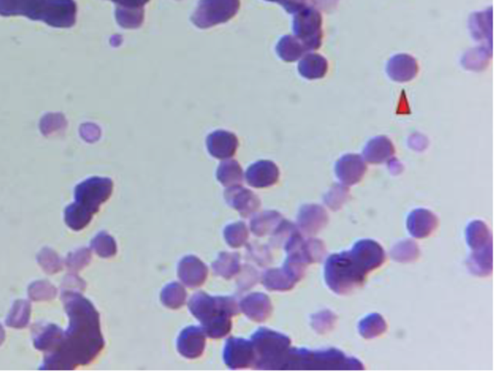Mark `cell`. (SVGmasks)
I'll return each mask as SVG.
<instances>
[{
    "label": "cell",
    "instance_id": "1",
    "mask_svg": "<svg viewBox=\"0 0 503 380\" xmlns=\"http://www.w3.org/2000/svg\"><path fill=\"white\" fill-rule=\"evenodd\" d=\"M69 326L59 345L45 353L40 370H72L91 364L105 348L100 314L81 293L62 292Z\"/></svg>",
    "mask_w": 503,
    "mask_h": 380
},
{
    "label": "cell",
    "instance_id": "2",
    "mask_svg": "<svg viewBox=\"0 0 503 380\" xmlns=\"http://www.w3.org/2000/svg\"><path fill=\"white\" fill-rule=\"evenodd\" d=\"M385 260V251L377 242L360 240L350 251L329 256L324 271L325 282L336 294H349Z\"/></svg>",
    "mask_w": 503,
    "mask_h": 380
},
{
    "label": "cell",
    "instance_id": "3",
    "mask_svg": "<svg viewBox=\"0 0 503 380\" xmlns=\"http://www.w3.org/2000/svg\"><path fill=\"white\" fill-rule=\"evenodd\" d=\"M76 13L74 0H0V15H23L57 28L73 26Z\"/></svg>",
    "mask_w": 503,
    "mask_h": 380
},
{
    "label": "cell",
    "instance_id": "4",
    "mask_svg": "<svg viewBox=\"0 0 503 380\" xmlns=\"http://www.w3.org/2000/svg\"><path fill=\"white\" fill-rule=\"evenodd\" d=\"M113 191V182L110 178L92 177L80 183L75 188V202L65 209V224L73 231L86 228Z\"/></svg>",
    "mask_w": 503,
    "mask_h": 380
},
{
    "label": "cell",
    "instance_id": "5",
    "mask_svg": "<svg viewBox=\"0 0 503 380\" xmlns=\"http://www.w3.org/2000/svg\"><path fill=\"white\" fill-rule=\"evenodd\" d=\"M364 370L359 360L337 349L311 351L292 348L283 370Z\"/></svg>",
    "mask_w": 503,
    "mask_h": 380
},
{
    "label": "cell",
    "instance_id": "6",
    "mask_svg": "<svg viewBox=\"0 0 503 380\" xmlns=\"http://www.w3.org/2000/svg\"><path fill=\"white\" fill-rule=\"evenodd\" d=\"M255 350L253 369L283 370L291 349V339L272 329L258 328L251 336Z\"/></svg>",
    "mask_w": 503,
    "mask_h": 380
},
{
    "label": "cell",
    "instance_id": "7",
    "mask_svg": "<svg viewBox=\"0 0 503 380\" xmlns=\"http://www.w3.org/2000/svg\"><path fill=\"white\" fill-rule=\"evenodd\" d=\"M466 234L472 250L469 270L479 276L490 275L493 268V242L488 227L483 221L475 220L467 227Z\"/></svg>",
    "mask_w": 503,
    "mask_h": 380
},
{
    "label": "cell",
    "instance_id": "8",
    "mask_svg": "<svg viewBox=\"0 0 503 380\" xmlns=\"http://www.w3.org/2000/svg\"><path fill=\"white\" fill-rule=\"evenodd\" d=\"M188 309L201 326L217 316H227L234 318L241 313L236 298L213 297L205 292L195 293L190 298L188 301Z\"/></svg>",
    "mask_w": 503,
    "mask_h": 380
},
{
    "label": "cell",
    "instance_id": "9",
    "mask_svg": "<svg viewBox=\"0 0 503 380\" xmlns=\"http://www.w3.org/2000/svg\"><path fill=\"white\" fill-rule=\"evenodd\" d=\"M241 0H200L191 20L199 29L226 23L236 15Z\"/></svg>",
    "mask_w": 503,
    "mask_h": 380
},
{
    "label": "cell",
    "instance_id": "10",
    "mask_svg": "<svg viewBox=\"0 0 503 380\" xmlns=\"http://www.w3.org/2000/svg\"><path fill=\"white\" fill-rule=\"evenodd\" d=\"M323 20L320 14L311 8H302L294 20L295 37L299 38L307 52L320 48L323 42Z\"/></svg>",
    "mask_w": 503,
    "mask_h": 380
},
{
    "label": "cell",
    "instance_id": "11",
    "mask_svg": "<svg viewBox=\"0 0 503 380\" xmlns=\"http://www.w3.org/2000/svg\"><path fill=\"white\" fill-rule=\"evenodd\" d=\"M222 360L231 370L253 367L255 356L251 341L241 337H229L225 344Z\"/></svg>",
    "mask_w": 503,
    "mask_h": 380
},
{
    "label": "cell",
    "instance_id": "12",
    "mask_svg": "<svg viewBox=\"0 0 503 380\" xmlns=\"http://www.w3.org/2000/svg\"><path fill=\"white\" fill-rule=\"evenodd\" d=\"M206 337L201 326H188L183 329L178 335L176 349L185 359H198L204 353Z\"/></svg>",
    "mask_w": 503,
    "mask_h": 380
},
{
    "label": "cell",
    "instance_id": "13",
    "mask_svg": "<svg viewBox=\"0 0 503 380\" xmlns=\"http://www.w3.org/2000/svg\"><path fill=\"white\" fill-rule=\"evenodd\" d=\"M224 196L229 207L236 210L244 219L256 214L260 210L261 202L258 196L241 185L229 187Z\"/></svg>",
    "mask_w": 503,
    "mask_h": 380
},
{
    "label": "cell",
    "instance_id": "14",
    "mask_svg": "<svg viewBox=\"0 0 503 380\" xmlns=\"http://www.w3.org/2000/svg\"><path fill=\"white\" fill-rule=\"evenodd\" d=\"M209 270L199 258L186 256L178 265V276L186 287L198 288L206 282Z\"/></svg>",
    "mask_w": 503,
    "mask_h": 380
},
{
    "label": "cell",
    "instance_id": "15",
    "mask_svg": "<svg viewBox=\"0 0 503 380\" xmlns=\"http://www.w3.org/2000/svg\"><path fill=\"white\" fill-rule=\"evenodd\" d=\"M239 305L241 313L255 323H264L270 318L273 312L270 298L264 293H250L243 297Z\"/></svg>",
    "mask_w": 503,
    "mask_h": 380
},
{
    "label": "cell",
    "instance_id": "16",
    "mask_svg": "<svg viewBox=\"0 0 503 380\" xmlns=\"http://www.w3.org/2000/svg\"><path fill=\"white\" fill-rule=\"evenodd\" d=\"M280 171L274 162L260 161L251 164L246 173V182L253 188L270 187L278 182Z\"/></svg>",
    "mask_w": 503,
    "mask_h": 380
},
{
    "label": "cell",
    "instance_id": "17",
    "mask_svg": "<svg viewBox=\"0 0 503 380\" xmlns=\"http://www.w3.org/2000/svg\"><path fill=\"white\" fill-rule=\"evenodd\" d=\"M239 147V140L236 135L227 131H216L207 138V149L215 159H231L236 154Z\"/></svg>",
    "mask_w": 503,
    "mask_h": 380
},
{
    "label": "cell",
    "instance_id": "18",
    "mask_svg": "<svg viewBox=\"0 0 503 380\" xmlns=\"http://www.w3.org/2000/svg\"><path fill=\"white\" fill-rule=\"evenodd\" d=\"M328 221L327 212L318 205L302 207L297 215V229L304 233L314 235L324 228Z\"/></svg>",
    "mask_w": 503,
    "mask_h": 380
},
{
    "label": "cell",
    "instance_id": "19",
    "mask_svg": "<svg viewBox=\"0 0 503 380\" xmlns=\"http://www.w3.org/2000/svg\"><path fill=\"white\" fill-rule=\"evenodd\" d=\"M64 331L53 323H38L33 328L34 346L36 349L48 353L59 345Z\"/></svg>",
    "mask_w": 503,
    "mask_h": 380
},
{
    "label": "cell",
    "instance_id": "20",
    "mask_svg": "<svg viewBox=\"0 0 503 380\" xmlns=\"http://www.w3.org/2000/svg\"><path fill=\"white\" fill-rule=\"evenodd\" d=\"M439 225V219L427 210H416L409 215V232L415 238L423 239L430 236Z\"/></svg>",
    "mask_w": 503,
    "mask_h": 380
},
{
    "label": "cell",
    "instance_id": "21",
    "mask_svg": "<svg viewBox=\"0 0 503 380\" xmlns=\"http://www.w3.org/2000/svg\"><path fill=\"white\" fill-rule=\"evenodd\" d=\"M366 170V164L357 156H346L336 166V174L346 185H354L360 182Z\"/></svg>",
    "mask_w": 503,
    "mask_h": 380
},
{
    "label": "cell",
    "instance_id": "22",
    "mask_svg": "<svg viewBox=\"0 0 503 380\" xmlns=\"http://www.w3.org/2000/svg\"><path fill=\"white\" fill-rule=\"evenodd\" d=\"M261 283L269 291L286 292L296 286L297 280L284 268H269L260 276Z\"/></svg>",
    "mask_w": 503,
    "mask_h": 380
},
{
    "label": "cell",
    "instance_id": "23",
    "mask_svg": "<svg viewBox=\"0 0 503 380\" xmlns=\"http://www.w3.org/2000/svg\"><path fill=\"white\" fill-rule=\"evenodd\" d=\"M282 220L281 214L275 210L256 212L250 220L249 229L256 237L266 236L272 234Z\"/></svg>",
    "mask_w": 503,
    "mask_h": 380
},
{
    "label": "cell",
    "instance_id": "24",
    "mask_svg": "<svg viewBox=\"0 0 503 380\" xmlns=\"http://www.w3.org/2000/svg\"><path fill=\"white\" fill-rule=\"evenodd\" d=\"M212 268L215 275L224 279H232L238 275L241 270V256L238 253L222 251L216 260L213 261Z\"/></svg>",
    "mask_w": 503,
    "mask_h": 380
},
{
    "label": "cell",
    "instance_id": "25",
    "mask_svg": "<svg viewBox=\"0 0 503 380\" xmlns=\"http://www.w3.org/2000/svg\"><path fill=\"white\" fill-rule=\"evenodd\" d=\"M418 65L413 57L408 55H398L393 57L388 65V72L391 78L396 81H409L417 73Z\"/></svg>",
    "mask_w": 503,
    "mask_h": 380
},
{
    "label": "cell",
    "instance_id": "26",
    "mask_svg": "<svg viewBox=\"0 0 503 380\" xmlns=\"http://www.w3.org/2000/svg\"><path fill=\"white\" fill-rule=\"evenodd\" d=\"M243 176L241 164L234 159H225L217 170V179L225 187L241 185Z\"/></svg>",
    "mask_w": 503,
    "mask_h": 380
},
{
    "label": "cell",
    "instance_id": "27",
    "mask_svg": "<svg viewBox=\"0 0 503 380\" xmlns=\"http://www.w3.org/2000/svg\"><path fill=\"white\" fill-rule=\"evenodd\" d=\"M328 63L325 58L318 54H307L302 58L299 65V71L304 78L320 79L325 76Z\"/></svg>",
    "mask_w": 503,
    "mask_h": 380
},
{
    "label": "cell",
    "instance_id": "28",
    "mask_svg": "<svg viewBox=\"0 0 503 380\" xmlns=\"http://www.w3.org/2000/svg\"><path fill=\"white\" fill-rule=\"evenodd\" d=\"M160 300L164 307L170 309H180L185 306L187 300V292L185 285L178 282H171L163 288L160 294Z\"/></svg>",
    "mask_w": 503,
    "mask_h": 380
},
{
    "label": "cell",
    "instance_id": "29",
    "mask_svg": "<svg viewBox=\"0 0 503 380\" xmlns=\"http://www.w3.org/2000/svg\"><path fill=\"white\" fill-rule=\"evenodd\" d=\"M31 314L32 307L30 302L27 300H17L7 316L6 326L16 329L26 328L30 323Z\"/></svg>",
    "mask_w": 503,
    "mask_h": 380
},
{
    "label": "cell",
    "instance_id": "30",
    "mask_svg": "<svg viewBox=\"0 0 503 380\" xmlns=\"http://www.w3.org/2000/svg\"><path fill=\"white\" fill-rule=\"evenodd\" d=\"M278 55L287 62H294L307 52L301 41L292 36H286L280 40L276 48Z\"/></svg>",
    "mask_w": 503,
    "mask_h": 380
},
{
    "label": "cell",
    "instance_id": "31",
    "mask_svg": "<svg viewBox=\"0 0 503 380\" xmlns=\"http://www.w3.org/2000/svg\"><path fill=\"white\" fill-rule=\"evenodd\" d=\"M91 249L97 256L103 258H113L117 255V241L111 235L101 231L91 241Z\"/></svg>",
    "mask_w": 503,
    "mask_h": 380
},
{
    "label": "cell",
    "instance_id": "32",
    "mask_svg": "<svg viewBox=\"0 0 503 380\" xmlns=\"http://www.w3.org/2000/svg\"><path fill=\"white\" fill-rule=\"evenodd\" d=\"M249 230L243 221L227 225L224 229V238L231 248L239 249L248 243Z\"/></svg>",
    "mask_w": 503,
    "mask_h": 380
},
{
    "label": "cell",
    "instance_id": "33",
    "mask_svg": "<svg viewBox=\"0 0 503 380\" xmlns=\"http://www.w3.org/2000/svg\"><path fill=\"white\" fill-rule=\"evenodd\" d=\"M386 329L385 319L378 314H369L359 324L360 334L366 339L378 337L381 334L385 332Z\"/></svg>",
    "mask_w": 503,
    "mask_h": 380
},
{
    "label": "cell",
    "instance_id": "34",
    "mask_svg": "<svg viewBox=\"0 0 503 380\" xmlns=\"http://www.w3.org/2000/svg\"><path fill=\"white\" fill-rule=\"evenodd\" d=\"M38 265L48 275H55L64 270V263L57 251L50 248H43L37 256Z\"/></svg>",
    "mask_w": 503,
    "mask_h": 380
},
{
    "label": "cell",
    "instance_id": "35",
    "mask_svg": "<svg viewBox=\"0 0 503 380\" xmlns=\"http://www.w3.org/2000/svg\"><path fill=\"white\" fill-rule=\"evenodd\" d=\"M201 328L208 337L212 339H222L228 335L233 328L232 318L227 316H220L211 319L208 323L202 324Z\"/></svg>",
    "mask_w": 503,
    "mask_h": 380
},
{
    "label": "cell",
    "instance_id": "36",
    "mask_svg": "<svg viewBox=\"0 0 503 380\" xmlns=\"http://www.w3.org/2000/svg\"><path fill=\"white\" fill-rule=\"evenodd\" d=\"M118 23L125 29H137L143 24V8H127L120 7L115 12Z\"/></svg>",
    "mask_w": 503,
    "mask_h": 380
},
{
    "label": "cell",
    "instance_id": "37",
    "mask_svg": "<svg viewBox=\"0 0 503 380\" xmlns=\"http://www.w3.org/2000/svg\"><path fill=\"white\" fill-rule=\"evenodd\" d=\"M57 295V288L47 280H37L28 288V296L33 302L52 301Z\"/></svg>",
    "mask_w": 503,
    "mask_h": 380
},
{
    "label": "cell",
    "instance_id": "38",
    "mask_svg": "<svg viewBox=\"0 0 503 380\" xmlns=\"http://www.w3.org/2000/svg\"><path fill=\"white\" fill-rule=\"evenodd\" d=\"M394 149L391 142L385 139H376L369 142L366 149L367 161L372 163H378L388 159L393 154Z\"/></svg>",
    "mask_w": 503,
    "mask_h": 380
},
{
    "label": "cell",
    "instance_id": "39",
    "mask_svg": "<svg viewBox=\"0 0 503 380\" xmlns=\"http://www.w3.org/2000/svg\"><path fill=\"white\" fill-rule=\"evenodd\" d=\"M420 250L415 242L412 240H404L396 244L391 251L393 260L399 263H412L418 258Z\"/></svg>",
    "mask_w": 503,
    "mask_h": 380
},
{
    "label": "cell",
    "instance_id": "40",
    "mask_svg": "<svg viewBox=\"0 0 503 380\" xmlns=\"http://www.w3.org/2000/svg\"><path fill=\"white\" fill-rule=\"evenodd\" d=\"M92 251L88 248H80L70 251L64 261V265L71 272H78L90 265Z\"/></svg>",
    "mask_w": 503,
    "mask_h": 380
},
{
    "label": "cell",
    "instance_id": "41",
    "mask_svg": "<svg viewBox=\"0 0 503 380\" xmlns=\"http://www.w3.org/2000/svg\"><path fill=\"white\" fill-rule=\"evenodd\" d=\"M236 286L239 291L244 292L255 287L260 280V275L253 266L244 265L239 270Z\"/></svg>",
    "mask_w": 503,
    "mask_h": 380
},
{
    "label": "cell",
    "instance_id": "42",
    "mask_svg": "<svg viewBox=\"0 0 503 380\" xmlns=\"http://www.w3.org/2000/svg\"><path fill=\"white\" fill-rule=\"evenodd\" d=\"M337 316L330 311H323L311 316V323L318 333H327L335 326Z\"/></svg>",
    "mask_w": 503,
    "mask_h": 380
},
{
    "label": "cell",
    "instance_id": "43",
    "mask_svg": "<svg viewBox=\"0 0 503 380\" xmlns=\"http://www.w3.org/2000/svg\"><path fill=\"white\" fill-rule=\"evenodd\" d=\"M248 254L260 266H267L273 261L269 248L262 244L253 243L248 245Z\"/></svg>",
    "mask_w": 503,
    "mask_h": 380
},
{
    "label": "cell",
    "instance_id": "44",
    "mask_svg": "<svg viewBox=\"0 0 503 380\" xmlns=\"http://www.w3.org/2000/svg\"><path fill=\"white\" fill-rule=\"evenodd\" d=\"M87 283L76 275V272H70L62 280V291H73L81 293L86 289Z\"/></svg>",
    "mask_w": 503,
    "mask_h": 380
},
{
    "label": "cell",
    "instance_id": "45",
    "mask_svg": "<svg viewBox=\"0 0 503 380\" xmlns=\"http://www.w3.org/2000/svg\"><path fill=\"white\" fill-rule=\"evenodd\" d=\"M150 0H115L120 7H127V8H143L145 4L148 3Z\"/></svg>",
    "mask_w": 503,
    "mask_h": 380
},
{
    "label": "cell",
    "instance_id": "46",
    "mask_svg": "<svg viewBox=\"0 0 503 380\" xmlns=\"http://www.w3.org/2000/svg\"><path fill=\"white\" fill-rule=\"evenodd\" d=\"M304 0H283L281 4L286 8L288 12L290 13H294V12H299L304 8Z\"/></svg>",
    "mask_w": 503,
    "mask_h": 380
},
{
    "label": "cell",
    "instance_id": "47",
    "mask_svg": "<svg viewBox=\"0 0 503 380\" xmlns=\"http://www.w3.org/2000/svg\"><path fill=\"white\" fill-rule=\"evenodd\" d=\"M6 330H4L3 326L0 324V346L6 341Z\"/></svg>",
    "mask_w": 503,
    "mask_h": 380
},
{
    "label": "cell",
    "instance_id": "48",
    "mask_svg": "<svg viewBox=\"0 0 503 380\" xmlns=\"http://www.w3.org/2000/svg\"><path fill=\"white\" fill-rule=\"evenodd\" d=\"M267 1H271V2H279V3H281V2L283 1V0H267Z\"/></svg>",
    "mask_w": 503,
    "mask_h": 380
},
{
    "label": "cell",
    "instance_id": "49",
    "mask_svg": "<svg viewBox=\"0 0 503 380\" xmlns=\"http://www.w3.org/2000/svg\"><path fill=\"white\" fill-rule=\"evenodd\" d=\"M111 1H113V2H115V0H111Z\"/></svg>",
    "mask_w": 503,
    "mask_h": 380
}]
</instances>
